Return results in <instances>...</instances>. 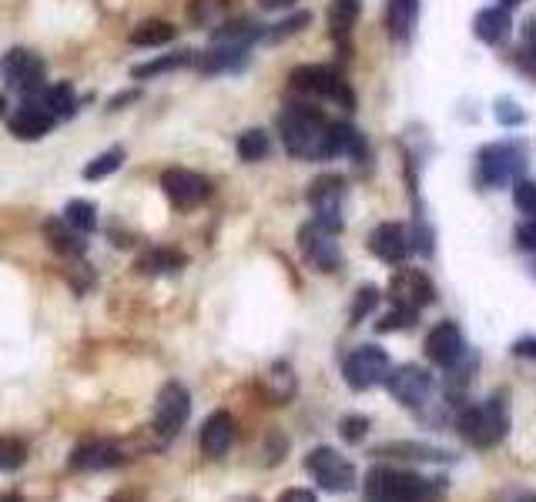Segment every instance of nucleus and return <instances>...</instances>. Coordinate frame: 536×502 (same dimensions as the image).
Instances as JSON below:
<instances>
[{
	"label": "nucleus",
	"instance_id": "nucleus-1",
	"mask_svg": "<svg viewBox=\"0 0 536 502\" xmlns=\"http://www.w3.org/2000/svg\"><path fill=\"white\" fill-rule=\"evenodd\" d=\"M279 138L292 158L302 161H329L339 154L366 161V141L352 124L329 121L312 104H285L279 114Z\"/></svg>",
	"mask_w": 536,
	"mask_h": 502
},
{
	"label": "nucleus",
	"instance_id": "nucleus-2",
	"mask_svg": "<svg viewBox=\"0 0 536 502\" xmlns=\"http://www.w3.org/2000/svg\"><path fill=\"white\" fill-rule=\"evenodd\" d=\"M443 492V479H426L416 472L376 466L366 476V502H439Z\"/></svg>",
	"mask_w": 536,
	"mask_h": 502
},
{
	"label": "nucleus",
	"instance_id": "nucleus-3",
	"mask_svg": "<svg viewBox=\"0 0 536 502\" xmlns=\"http://www.w3.org/2000/svg\"><path fill=\"white\" fill-rule=\"evenodd\" d=\"M456 429L463 442H469L473 449L500 446L506 432H510V402H506V392H496L486 402L463 409L456 419Z\"/></svg>",
	"mask_w": 536,
	"mask_h": 502
},
{
	"label": "nucleus",
	"instance_id": "nucleus-4",
	"mask_svg": "<svg viewBox=\"0 0 536 502\" xmlns=\"http://www.w3.org/2000/svg\"><path fill=\"white\" fill-rule=\"evenodd\" d=\"M265 31L255 21H232L222 31H215L212 44H208L205 57H201V71L205 74H222V71H238L248 61V51Z\"/></svg>",
	"mask_w": 536,
	"mask_h": 502
},
{
	"label": "nucleus",
	"instance_id": "nucleus-5",
	"mask_svg": "<svg viewBox=\"0 0 536 502\" xmlns=\"http://www.w3.org/2000/svg\"><path fill=\"white\" fill-rule=\"evenodd\" d=\"M292 88L305 91V94H315V98H329V101L339 104V108H352V104H356L346 77L335 71V67H325V64H309V67L292 71Z\"/></svg>",
	"mask_w": 536,
	"mask_h": 502
},
{
	"label": "nucleus",
	"instance_id": "nucleus-6",
	"mask_svg": "<svg viewBox=\"0 0 536 502\" xmlns=\"http://www.w3.org/2000/svg\"><path fill=\"white\" fill-rule=\"evenodd\" d=\"M305 469H309V476L319 482V489L325 492H349L356 486V466H352L342 452H335L329 446L312 449L309 459H305Z\"/></svg>",
	"mask_w": 536,
	"mask_h": 502
},
{
	"label": "nucleus",
	"instance_id": "nucleus-7",
	"mask_svg": "<svg viewBox=\"0 0 536 502\" xmlns=\"http://www.w3.org/2000/svg\"><path fill=\"white\" fill-rule=\"evenodd\" d=\"M342 375H346L349 389L366 392L372 385L389 379V355L376 349V345H359V349L349 352L346 362H342Z\"/></svg>",
	"mask_w": 536,
	"mask_h": 502
},
{
	"label": "nucleus",
	"instance_id": "nucleus-8",
	"mask_svg": "<svg viewBox=\"0 0 536 502\" xmlns=\"http://www.w3.org/2000/svg\"><path fill=\"white\" fill-rule=\"evenodd\" d=\"M191 415V395L181 382H168L165 389L158 392V405H155V432L161 439H175L181 429H185Z\"/></svg>",
	"mask_w": 536,
	"mask_h": 502
},
{
	"label": "nucleus",
	"instance_id": "nucleus-9",
	"mask_svg": "<svg viewBox=\"0 0 536 502\" xmlns=\"http://www.w3.org/2000/svg\"><path fill=\"white\" fill-rule=\"evenodd\" d=\"M299 248L305 255V262H309L315 272H339V265H342L339 241H335V231L322 228L319 221L299 228Z\"/></svg>",
	"mask_w": 536,
	"mask_h": 502
},
{
	"label": "nucleus",
	"instance_id": "nucleus-10",
	"mask_svg": "<svg viewBox=\"0 0 536 502\" xmlns=\"http://www.w3.org/2000/svg\"><path fill=\"white\" fill-rule=\"evenodd\" d=\"M342 198H346V181L339 175H322L312 181L309 188V205L315 211V221L339 235L342 228Z\"/></svg>",
	"mask_w": 536,
	"mask_h": 502
},
{
	"label": "nucleus",
	"instance_id": "nucleus-11",
	"mask_svg": "<svg viewBox=\"0 0 536 502\" xmlns=\"http://www.w3.org/2000/svg\"><path fill=\"white\" fill-rule=\"evenodd\" d=\"M520 168H523V151L510 141L490 144V148L480 151V181L486 188L510 185Z\"/></svg>",
	"mask_w": 536,
	"mask_h": 502
},
{
	"label": "nucleus",
	"instance_id": "nucleus-12",
	"mask_svg": "<svg viewBox=\"0 0 536 502\" xmlns=\"http://www.w3.org/2000/svg\"><path fill=\"white\" fill-rule=\"evenodd\" d=\"M0 74H4V81L11 84V88L34 94L41 91V81H44V64L41 57L34 51H27V47H14V51H7L0 57Z\"/></svg>",
	"mask_w": 536,
	"mask_h": 502
},
{
	"label": "nucleus",
	"instance_id": "nucleus-13",
	"mask_svg": "<svg viewBox=\"0 0 536 502\" xmlns=\"http://www.w3.org/2000/svg\"><path fill=\"white\" fill-rule=\"evenodd\" d=\"M386 389L392 392V399L399 405H409V409H419L429 395H433V375L419 365H402V369L389 372Z\"/></svg>",
	"mask_w": 536,
	"mask_h": 502
},
{
	"label": "nucleus",
	"instance_id": "nucleus-14",
	"mask_svg": "<svg viewBox=\"0 0 536 502\" xmlns=\"http://www.w3.org/2000/svg\"><path fill=\"white\" fill-rule=\"evenodd\" d=\"M161 188H165V195L175 208H198L201 201L212 195L208 178H201L195 171H185V168H168L165 175H161Z\"/></svg>",
	"mask_w": 536,
	"mask_h": 502
},
{
	"label": "nucleus",
	"instance_id": "nucleus-15",
	"mask_svg": "<svg viewBox=\"0 0 536 502\" xmlns=\"http://www.w3.org/2000/svg\"><path fill=\"white\" fill-rule=\"evenodd\" d=\"M389 298H392V305H409L419 312V308L436 298V288L423 272H419V268H402V272L392 275Z\"/></svg>",
	"mask_w": 536,
	"mask_h": 502
},
{
	"label": "nucleus",
	"instance_id": "nucleus-16",
	"mask_svg": "<svg viewBox=\"0 0 536 502\" xmlns=\"http://www.w3.org/2000/svg\"><path fill=\"white\" fill-rule=\"evenodd\" d=\"M369 251L376 258H382V262H389V265H402L409 258V251H413V235H409L402 225H392V221H386V225H379L369 235Z\"/></svg>",
	"mask_w": 536,
	"mask_h": 502
},
{
	"label": "nucleus",
	"instance_id": "nucleus-17",
	"mask_svg": "<svg viewBox=\"0 0 536 502\" xmlns=\"http://www.w3.org/2000/svg\"><path fill=\"white\" fill-rule=\"evenodd\" d=\"M466 345H463V332L453 322H439L426 339V355L429 362L443 365V369H453V365L463 359Z\"/></svg>",
	"mask_w": 536,
	"mask_h": 502
},
{
	"label": "nucleus",
	"instance_id": "nucleus-18",
	"mask_svg": "<svg viewBox=\"0 0 536 502\" xmlns=\"http://www.w3.org/2000/svg\"><path fill=\"white\" fill-rule=\"evenodd\" d=\"M201 452H205L208 459H222L228 456V449H232L235 442V419L228 412H212L205 419V426H201Z\"/></svg>",
	"mask_w": 536,
	"mask_h": 502
},
{
	"label": "nucleus",
	"instance_id": "nucleus-19",
	"mask_svg": "<svg viewBox=\"0 0 536 502\" xmlns=\"http://www.w3.org/2000/svg\"><path fill=\"white\" fill-rule=\"evenodd\" d=\"M124 456L118 446H111V442H84L71 452V466L74 472H101V469H114L121 466Z\"/></svg>",
	"mask_w": 536,
	"mask_h": 502
},
{
	"label": "nucleus",
	"instance_id": "nucleus-20",
	"mask_svg": "<svg viewBox=\"0 0 536 502\" xmlns=\"http://www.w3.org/2000/svg\"><path fill=\"white\" fill-rule=\"evenodd\" d=\"M24 104L44 111L51 121H61V118H71V114H74V91L67 88V84H57V88H41V91L27 94Z\"/></svg>",
	"mask_w": 536,
	"mask_h": 502
},
{
	"label": "nucleus",
	"instance_id": "nucleus-21",
	"mask_svg": "<svg viewBox=\"0 0 536 502\" xmlns=\"http://www.w3.org/2000/svg\"><path fill=\"white\" fill-rule=\"evenodd\" d=\"M419 21V0H386V31L392 41H409Z\"/></svg>",
	"mask_w": 536,
	"mask_h": 502
},
{
	"label": "nucleus",
	"instance_id": "nucleus-22",
	"mask_svg": "<svg viewBox=\"0 0 536 502\" xmlns=\"http://www.w3.org/2000/svg\"><path fill=\"white\" fill-rule=\"evenodd\" d=\"M44 238H47V245L64 258H78V255H84V248H88V241H84L81 231L71 228L67 221H47Z\"/></svg>",
	"mask_w": 536,
	"mask_h": 502
},
{
	"label": "nucleus",
	"instance_id": "nucleus-23",
	"mask_svg": "<svg viewBox=\"0 0 536 502\" xmlns=\"http://www.w3.org/2000/svg\"><path fill=\"white\" fill-rule=\"evenodd\" d=\"M510 11L506 7H486V11L476 14V21H473V31L476 37H480L483 44H500L510 37Z\"/></svg>",
	"mask_w": 536,
	"mask_h": 502
},
{
	"label": "nucleus",
	"instance_id": "nucleus-24",
	"mask_svg": "<svg viewBox=\"0 0 536 502\" xmlns=\"http://www.w3.org/2000/svg\"><path fill=\"white\" fill-rule=\"evenodd\" d=\"M51 124L54 121L47 118L44 111L31 108V104H24V108L11 118V124H7V128H11V134H14L17 141H37V138H44V134L51 131Z\"/></svg>",
	"mask_w": 536,
	"mask_h": 502
},
{
	"label": "nucleus",
	"instance_id": "nucleus-25",
	"mask_svg": "<svg viewBox=\"0 0 536 502\" xmlns=\"http://www.w3.org/2000/svg\"><path fill=\"white\" fill-rule=\"evenodd\" d=\"M359 21V0H332L329 7V34L339 41V47L346 51L349 44V31Z\"/></svg>",
	"mask_w": 536,
	"mask_h": 502
},
{
	"label": "nucleus",
	"instance_id": "nucleus-26",
	"mask_svg": "<svg viewBox=\"0 0 536 502\" xmlns=\"http://www.w3.org/2000/svg\"><path fill=\"white\" fill-rule=\"evenodd\" d=\"M262 389H265V399L272 402V405L289 402L292 395H295V375H292L289 365H285V362H275L272 369L265 372Z\"/></svg>",
	"mask_w": 536,
	"mask_h": 502
},
{
	"label": "nucleus",
	"instance_id": "nucleus-27",
	"mask_svg": "<svg viewBox=\"0 0 536 502\" xmlns=\"http://www.w3.org/2000/svg\"><path fill=\"white\" fill-rule=\"evenodd\" d=\"M138 268L145 275H168V272H178L185 268V255L175 248H151L145 255L138 258Z\"/></svg>",
	"mask_w": 536,
	"mask_h": 502
},
{
	"label": "nucleus",
	"instance_id": "nucleus-28",
	"mask_svg": "<svg viewBox=\"0 0 536 502\" xmlns=\"http://www.w3.org/2000/svg\"><path fill=\"white\" fill-rule=\"evenodd\" d=\"M376 456H396V459H429V462H449L446 449H433V446H416V442H389V446L376 449Z\"/></svg>",
	"mask_w": 536,
	"mask_h": 502
},
{
	"label": "nucleus",
	"instance_id": "nucleus-29",
	"mask_svg": "<svg viewBox=\"0 0 536 502\" xmlns=\"http://www.w3.org/2000/svg\"><path fill=\"white\" fill-rule=\"evenodd\" d=\"M175 41V27L168 21H145L131 31V44L134 47H161Z\"/></svg>",
	"mask_w": 536,
	"mask_h": 502
},
{
	"label": "nucleus",
	"instance_id": "nucleus-30",
	"mask_svg": "<svg viewBox=\"0 0 536 502\" xmlns=\"http://www.w3.org/2000/svg\"><path fill=\"white\" fill-rule=\"evenodd\" d=\"M64 221H67V225H71V228H78L81 235H91V231L98 228V208H94L91 201L74 198V201H67Z\"/></svg>",
	"mask_w": 536,
	"mask_h": 502
},
{
	"label": "nucleus",
	"instance_id": "nucleus-31",
	"mask_svg": "<svg viewBox=\"0 0 536 502\" xmlns=\"http://www.w3.org/2000/svg\"><path fill=\"white\" fill-rule=\"evenodd\" d=\"M191 61H195V54H191V51H175L168 57H158V61L138 64L131 71V77H155V74H165V71H178V67H188Z\"/></svg>",
	"mask_w": 536,
	"mask_h": 502
},
{
	"label": "nucleus",
	"instance_id": "nucleus-32",
	"mask_svg": "<svg viewBox=\"0 0 536 502\" xmlns=\"http://www.w3.org/2000/svg\"><path fill=\"white\" fill-rule=\"evenodd\" d=\"M268 151H272V141H268V134L265 131H245V134H238V158L242 161H262L268 158Z\"/></svg>",
	"mask_w": 536,
	"mask_h": 502
},
{
	"label": "nucleus",
	"instance_id": "nucleus-33",
	"mask_svg": "<svg viewBox=\"0 0 536 502\" xmlns=\"http://www.w3.org/2000/svg\"><path fill=\"white\" fill-rule=\"evenodd\" d=\"M416 318H419L416 308H409V305H392L386 315H379L376 332H379V335H382V332H402V328H413Z\"/></svg>",
	"mask_w": 536,
	"mask_h": 502
},
{
	"label": "nucleus",
	"instance_id": "nucleus-34",
	"mask_svg": "<svg viewBox=\"0 0 536 502\" xmlns=\"http://www.w3.org/2000/svg\"><path fill=\"white\" fill-rule=\"evenodd\" d=\"M27 459V446L14 436H0V472H17Z\"/></svg>",
	"mask_w": 536,
	"mask_h": 502
},
{
	"label": "nucleus",
	"instance_id": "nucleus-35",
	"mask_svg": "<svg viewBox=\"0 0 536 502\" xmlns=\"http://www.w3.org/2000/svg\"><path fill=\"white\" fill-rule=\"evenodd\" d=\"M121 161H124V151L121 148H111V151H104V154H98L88 168H84V178L88 181H101V178H108L111 171H118L121 168Z\"/></svg>",
	"mask_w": 536,
	"mask_h": 502
},
{
	"label": "nucleus",
	"instance_id": "nucleus-36",
	"mask_svg": "<svg viewBox=\"0 0 536 502\" xmlns=\"http://www.w3.org/2000/svg\"><path fill=\"white\" fill-rule=\"evenodd\" d=\"M379 288H372V285H366V288H362V292L356 295V302H352V312H349V318H352V325H359L362 322V318H366L369 312H372V308H376L379 305Z\"/></svg>",
	"mask_w": 536,
	"mask_h": 502
},
{
	"label": "nucleus",
	"instance_id": "nucleus-37",
	"mask_svg": "<svg viewBox=\"0 0 536 502\" xmlns=\"http://www.w3.org/2000/svg\"><path fill=\"white\" fill-rule=\"evenodd\" d=\"M513 201H516V208H520L530 221L536 218V185H533V181H516Z\"/></svg>",
	"mask_w": 536,
	"mask_h": 502
},
{
	"label": "nucleus",
	"instance_id": "nucleus-38",
	"mask_svg": "<svg viewBox=\"0 0 536 502\" xmlns=\"http://www.w3.org/2000/svg\"><path fill=\"white\" fill-rule=\"evenodd\" d=\"M339 432H342V439H346V442H362V439H366V432H369V419H366V415H346V419L339 422Z\"/></svg>",
	"mask_w": 536,
	"mask_h": 502
},
{
	"label": "nucleus",
	"instance_id": "nucleus-39",
	"mask_svg": "<svg viewBox=\"0 0 536 502\" xmlns=\"http://www.w3.org/2000/svg\"><path fill=\"white\" fill-rule=\"evenodd\" d=\"M218 11H222V0H195L188 14H191V21H195V24H212L218 17Z\"/></svg>",
	"mask_w": 536,
	"mask_h": 502
},
{
	"label": "nucleus",
	"instance_id": "nucleus-40",
	"mask_svg": "<svg viewBox=\"0 0 536 502\" xmlns=\"http://www.w3.org/2000/svg\"><path fill=\"white\" fill-rule=\"evenodd\" d=\"M496 121L506 124V128H516V124H523L526 121V114L520 111V104H513V101H496Z\"/></svg>",
	"mask_w": 536,
	"mask_h": 502
},
{
	"label": "nucleus",
	"instance_id": "nucleus-41",
	"mask_svg": "<svg viewBox=\"0 0 536 502\" xmlns=\"http://www.w3.org/2000/svg\"><path fill=\"white\" fill-rule=\"evenodd\" d=\"M309 24V14H295V17H289V21H282V24H275L272 27V41H285V37H292L295 31H302V27Z\"/></svg>",
	"mask_w": 536,
	"mask_h": 502
},
{
	"label": "nucleus",
	"instance_id": "nucleus-42",
	"mask_svg": "<svg viewBox=\"0 0 536 502\" xmlns=\"http://www.w3.org/2000/svg\"><path fill=\"white\" fill-rule=\"evenodd\" d=\"M516 241H520V248L536 251V218L530 221V225H523L520 231H516Z\"/></svg>",
	"mask_w": 536,
	"mask_h": 502
},
{
	"label": "nucleus",
	"instance_id": "nucleus-43",
	"mask_svg": "<svg viewBox=\"0 0 536 502\" xmlns=\"http://www.w3.org/2000/svg\"><path fill=\"white\" fill-rule=\"evenodd\" d=\"M279 502H319V499H315L312 489H289V492H282Z\"/></svg>",
	"mask_w": 536,
	"mask_h": 502
},
{
	"label": "nucleus",
	"instance_id": "nucleus-44",
	"mask_svg": "<svg viewBox=\"0 0 536 502\" xmlns=\"http://www.w3.org/2000/svg\"><path fill=\"white\" fill-rule=\"evenodd\" d=\"M513 355H516V359H536V339L513 342Z\"/></svg>",
	"mask_w": 536,
	"mask_h": 502
},
{
	"label": "nucleus",
	"instance_id": "nucleus-45",
	"mask_svg": "<svg viewBox=\"0 0 536 502\" xmlns=\"http://www.w3.org/2000/svg\"><path fill=\"white\" fill-rule=\"evenodd\" d=\"M262 7H292L295 0H258Z\"/></svg>",
	"mask_w": 536,
	"mask_h": 502
},
{
	"label": "nucleus",
	"instance_id": "nucleus-46",
	"mask_svg": "<svg viewBox=\"0 0 536 502\" xmlns=\"http://www.w3.org/2000/svg\"><path fill=\"white\" fill-rule=\"evenodd\" d=\"M510 502H536V496H530V492H523V496H513Z\"/></svg>",
	"mask_w": 536,
	"mask_h": 502
},
{
	"label": "nucleus",
	"instance_id": "nucleus-47",
	"mask_svg": "<svg viewBox=\"0 0 536 502\" xmlns=\"http://www.w3.org/2000/svg\"><path fill=\"white\" fill-rule=\"evenodd\" d=\"M0 502H24V499H21V492H11V496H4Z\"/></svg>",
	"mask_w": 536,
	"mask_h": 502
},
{
	"label": "nucleus",
	"instance_id": "nucleus-48",
	"mask_svg": "<svg viewBox=\"0 0 536 502\" xmlns=\"http://www.w3.org/2000/svg\"><path fill=\"white\" fill-rule=\"evenodd\" d=\"M516 4H520V0H503V7H506V11H510V7H516Z\"/></svg>",
	"mask_w": 536,
	"mask_h": 502
},
{
	"label": "nucleus",
	"instance_id": "nucleus-49",
	"mask_svg": "<svg viewBox=\"0 0 536 502\" xmlns=\"http://www.w3.org/2000/svg\"><path fill=\"white\" fill-rule=\"evenodd\" d=\"M4 111H7V101H4V98H0V114H4Z\"/></svg>",
	"mask_w": 536,
	"mask_h": 502
}]
</instances>
